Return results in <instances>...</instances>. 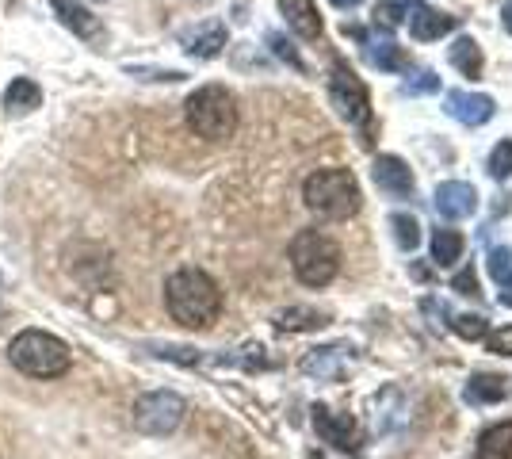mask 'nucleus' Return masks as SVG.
Here are the masks:
<instances>
[{
  "label": "nucleus",
  "instance_id": "f3484780",
  "mask_svg": "<svg viewBox=\"0 0 512 459\" xmlns=\"http://www.w3.org/2000/svg\"><path fill=\"white\" fill-rule=\"evenodd\" d=\"M363 54H367V62L375 69H386V73H406L409 69V54L402 50L398 43H390V39H363Z\"/></svg>",
  "mask_w": 512,
  "mask_h": 459
},
{
  "label": "nucleus",
  "instance_id": "412c9836",
  "mask_svg": "<svg viewBox=\"0 0 512 459\" xmlns=\"http://www.w3.org/2000/svg\"><path fill=\"white\" fill-rule=\"evenodd\" d=\"M329 322L321 310L314 306H287V310H279L276 314V326L287 329V333H302V329H321Z\"/></svg>",
  "mask_w": 512,
  "mask_h": 459
},
{
  "label": "nucleus",
  "instance_id": "72a5a7b5",
  "mask_svg": "<svg viewBox=\"0 0 512 459\" xmlns=\"http://www.w3.org/2000/svg\"><path fill=\"white\" fill-rule=\"evenodd\" d=\"M501 303L512 306V284H509V287H501Z\"/></svg>",
  "mask_w": 512,
  "mask_h": 459
},
{
  "label": "nucleus",
  "instance_id": "6e6552de",
  "mask_svg": "<svg viewBox=\"0 0 512 459\" xmlns=\"http://www.w3.org/2000/svg\"><path fill=\"white\" fill-rule=\"evenodd\" d=\"M314 429L337 452H360V433H356V421L348 414H333L329 406H314Z\"/></svg>",
  "mask_w": 512,
  "mask_h": 459
},
{
  "label": "nucleus",
  "instance_id": "4468645a",
  "mask_svg": "<svg viewBox=\"0 0 512 459\" xmlns=\"http://www.w3.org/2000/svg\"><path fill=\"white\" fill-rule=\"evenodd\" d=\"M180 43H184V50L192 54V58H218L222 54V46H226V23L218 20H207V23H195L192 31H184L180 35Z\"/></svg>",
  "mask_w": 512,
  "mask_h": 459
},
{
  "label": "nucleus",
  "instance_id": "dca6fc26",
  "mask_svg": "<svg viewBox=\"0 0 512 459\" xmlns=\"http://www.w3.org/2000/svg\"><path fill=\"white\" fill-rule=\"evenodd\" d=\"M279 12L287 27L299 35V39H318L321 35V16L314 0H279Z\"/></svg>",
  "mask_w": 512,
  "mask_h": 459
},
{
  "label": "nucleus",
  "instance_id": "473e14b6",
  "mask_svg": "<svg viewBox=\"0 0 512 459\" xmlns=\"http://www.w3.org/2000/svg\"><path fill=\"white\" fill-rule=\"evenodd\" d=\"M501 23H505V31L512 35V0L505 4V8H501Z\"/></svg>",
  "mask_w": 512,
  "mask_h": 459
},
{
  "label": "nucleus",
  "instance_id": "4be33fe9",
  "mask_svg": "<svg viewBox=\"0 0 512 459\" xmlns=\"http://www.w3.org/2000/svg\"><path fill=\"white\" fill-rule=\"evenodd\" d=\"M470 406H486V402H497V398H505V379L501 375H470L467 391H463Z\"/></svg>",
  "mask_w": 512,
  "mask_h": 459
},
{
  "label": "nucleus",
  "instance_id": "5701e85b",
  "mask_svg": "<svg viewBox=\"0 0 512 459\" xmlns=\"http://www.w3.org/2000/svg\"><path fill=\"white\" fill-rule=\"evenodd\" d=\"M463 245H467V241H463L459 230H448V226L436 230V234H432V261L440 264V268H451V264L463 257Z\"/></svg>",
  "mask_w": 512,
  "mask_h": 459
},
{
  "label": "nucleus",
  "instance_id": "bb28decb",
  "mask_svg": "<svg viewBox=\"0 0 512 459\" xmlns=\"http://www.w3.org/2000/svg\"><path fill=\"white\" fill-rule=\"evenodd\" d=\"M390 226H394V238H398L402 249H417V241H421V226H417V219H409V215H394Z\"/></svg>",
  "mask_w": 512,
  "mask_h": 459
},
{
  "label": "nucleus",
  "instance_id": "393cba45",
  "mask_svg": "<svg viewBox=\"0 0 512 459\" xmlns=\"http://www.w3.org/2000/svg\"><path fill=\"white\" fill-rule=\"evenodd\" d=\"M402 23H406V0H383V4L375 8V27L394 31V27H402Z\"/></svg>",
  "mask_w": 512,
  "mask_h": 459
},
{
  "label": "nucleus",
  "instance_id": "0eeeda50",
  "mask_svg": "<svg viewBox=\"0 0 512 459\" xmlns=\"http://www.w3.org/2000/svg\"><path fill=\"white\" fill-rule=\"evenodd\" d=\"M329 100L341 119H348L352 127H367L371 123V100H367V88L363 81L352 73V69L337 62L333 66V77H329Z\"/></svg>",
  "mask_w": 512,
  "mask_h": 459
},
{
  "label": "nucleus",
  "instance_id": "c756f323",
  "mask_svg": "<svg viewBox=\"0 0 512 459\" xmlns=\"http://www.w3.org/2000/svg\"><path fill=\"white\" fill-rule=\"evenodd\" d=\"M486 345L497 356H512V326H501L497 333H486Z\"/></svg>",
  "mask_w": 512,
  "mask_h": 459
},
{
  "label": "nucleus",
  "instance_id": "a211bd4d",
  "mask_svg": "<svg viewBox=\"0 0 512 459\" xmlns=\"http://www.w3.org/2000/svg\"><path fill=\"white\" fill-rule=\"evenodd\" d=\"M35 108H43V88L35 85L31 77H16L12 85L4 88V111L8 115H27Z\"/></svg>",
  "mask_w": 512,
  "mask_h": 459
},
{
  "label": "nucleus",
  "instance_id": "a878e982",
  "mask_svg": "<svg viewBox=\"0 0 512 459\" xmlns=\"http://www.w3.org/2000/svg\"><path fill=\"white\" fill-rule=\"evenodd\" d=\"M490 176L493 180H509L512 176V138L497 142L490 153Z\"/></svg>",
  "mask_w": 512,
  "mask_h": 459
},
{
  "label": "nucleus",
  "instance_id": "cd10ccee",
  "mask_svg": "<svg viewBox=\"0 0 512 459\" xmlns=\"http://www.w3.org/2000/svg\"><path fill=\"white\" fill-rule=\"evenodd\" d=\"M451 329H455L459 337H467V341H482V337L490 333L486 318H478V314H459V318L451 322Z\"/></svg>",
  "mask_w": 512,
  "mask_h": 459
},
{
  "label": "nucleus",
  "instance_id": "2eb2a0df",
  "mask_svg": "<svg viewBox=\"0 0 512 459\" xmlns=\"http://www.w3.org/2000/svg\"><path fill=\"white\" fill-rule=\"evenodd\" d=\"M348 356H352V349H344V345H321V349H310L302 356V372L314 375V379H337L348 364Z\"/></svg>",
  "mask_w": 512,
  "mask_h": 459
},
{
  "label": "nucleus",
  "instance_id": "aec40b11",
  "mask_svg": "<svg viewBox=\"0 0 512 459\" xmlns=\"http://www.w3.org/2000/svg\"><path fill=\"white\" fill-rule=\"evenodd\" d=\"M448 58H451V66L459 69L463 77H470V81L482 77V66H486V62H482V46L474 43V39H467V35L455 39V46L448 50Z\"/></svg>",
  "mask_w": 512,
  "mask_h": 459
},
{
  "label": "nucleus",
  "instance_id": "7c9ffc66",
  "mask_svg": "<svg viewBox=\"0 0 512 459\" xmlns=\"http://www.w3.org/2000/svg\"><path fill=\"white\" fill-rule=\"evenodd\" d=\"M268 46H272V50H276V54H279V58H283V62H287V66L302 69V58H299V54H295V46L287 43V39H283V35H268Z\"/></svg>",
  "mask_w": 512,
  "mask_h": 459
},
{
  "label": "nucleus",
  "instance_id": "f8f14e48",
  "mask_svg": "<svg viewBox=\"0 0 512 459\" xmlns=\"http://www.w3.org/2000/svg\"><path fill=\"white\" fill-rule=\"evenodd\" d=\"M432 203L444 219H470L478 211V192H474V184H463V180H444Z\"/></svg>",
  "mask_w": 512,
  "mask_h": 459
},
{
  "label": "nucleus",
  "instance_id": "b1692460",
  "mask_svg": "<svg viewBox=\"0 0 512 459\" xmlns=\"http://www.w3.org/2000/svg\"><path fill=\"white\" fill-rule=\"evenodd\" d=\"M490 276L497 280V287H509L512 284V249L509 245H493L490 249Z\"/></svg>",
  "mask_w": 512,
  "mask_h": 459
},
{
  "label": "nucleus",
  "instance_id": "1a4fd4ad",
  "mask_svg": "<svg viewBox=\"0 0 512 459\" xmlns=\"http://www.w3.org/2000/svg\"><path fill=\"white\" fill-rule=\"evenodd\" d=\"M406 23H409V35H413L417 43H432V39L455 31V16L436 12L425 0H406Z\"/></svg>",
  "mask_w": 512,
  "mask_h": 459
},
{
  "label": "nucleus",
  "instance_id": "ddd939ff",
  "mask_svg": "<svg viewBox=\"0 0 512 459\" xmlns=\"http://www.w3.org/2000/svg\"><path fill=\"white\" fill-rule=\"evenodd\" d=\"M448 115L459 119L463 127H482L493 119V100L482 92H467V88H455L448 92Z\"/></svg>",
  "mask_w": 512,
  "mask_h": 459
},
{
  "label": "nucleus",
  "instance_id": "6ab92c4d",
  "mask_svg": "<svg viewBox=\"0 0 512 459\" xmlns=\"http://www.w3.org/2000/svg\"><path fill=\"white\" fill-rule=\"evenodd\" d=\"M474 459H512V421L490 425V429L478 437Z\"/></svg>",
  "mask_w": 512,
  "mask_h": 459
},
{
  "label": "nucleus",
  "instance_id": "20e7f679",
  "mask_svg": "<svg viewBox=\"0 0 512 459\" xmlns=\"http://www.w3.org/2000/svg\"><path fill=\"white\" fill-rule=\"evenodd\" d=\"M184 119L199 138L207 142H226L237 131V100L230 88L222 85H203L195 88L184 104Z\"/></svg>",
  "mask_w": 512,
  "mask_h": 459
},
{
  "label": "nucleus",
  "instance_id": "f257e3e1",
  "mask_svg": "<svg viewBox=\"0 0 512 459\" xmlns=\"http://www.w3.org/2000/svg\"><path fill=\"white\" fill-rule=\"evenodd\" d=\"M165 306L184 329H207L222 314V287L203 268H180L165 280Z\"/></svg>",
  "mask_w": 512,
  "mask_h": 459
},
{
  "label": "nucleus",
  "instance_id": "c85d7f7f",
  "mask_svg": "<svg viewBox=\"0 0 512 459\" xmlns=\"http://www.w3.org/2000/svg\"><path fill=\"white\" fill-rule=\"evenodd\" d=\"M436 88H440V77H436L432 69H421L417 77H409L406 85H402V92H406V96H428V92H436Z\"/></svg>",
  "mask_w": 512,
  "mask_h": 459
},
{
  "label": "nucleus",
  "instance_id": "f704fd0d",
  "mask_svg": "<svg viewBox=\"0 0 512 459\" xmlns=\"http://www.w3.org/2000/svg\"><path fill=\"white\" fill-rule=\"evenodd\" d=\"M337 8H356V4H363V0H333Z\"/></svg>",
  "mask_w": 512,
  "mask_h": 459
},
{
  "label": "nucleus",
  "instance_id": "9d476101",
  "mask_svg": "<svg viewBox=\"0 0 512 459\" xmlns=\"http://www.w3.org/2000/svg\"><path fill=\"white\" fill-rule=\"evenodd\" d=\"M371 176H375L379 192H386L390 199L413 196V173H409L406 161H402V157H394V153H379V157H375V165H371Z\"/></svg>",
  "mask_w": 512,
  "mask_h": 459
},
{
  "label": "nucleus",
  "instance_id": "2f4dec72",
  "mask_svg": "<svg viewBox=\"0 0 512 459\" xmlns=\"http://www.w3.org/2000/svg\"><path fill=\"white\" fill-rule=\"evenodd\" d=\"M451 287H455L459 295H478V276H474V268H463V272L451 280Z\"/></svg>",
  "mask_w": 512,
  "mask_h": 459
},
{
  "label": "nucleus",
  "instance_id": "39448f33",
  "mask_svg": "<svg viewBox=\"0 0 512 459\" xmlns=\"http://www.w3.org/2000/svg\"><path fill=\"white\" fill-rule=\"evenodd\" d=\"M287 257H291V268H295L299 284L306 287H329L337 280V272H341V249H337V241L329 238V234H321V230L295 234Z\"/></svg>",
  "mask_w": 512,
  "mask_h": 459
},
{
  "label": "nucleus",
  "instance_id": "9b49d317",
  "mask_svg": "<svg viewBox=\"0 0 512 459\" xmlns=\"http://www.w3.org/2000/svg\"><path fill=\"white\" fill-rule=\"evenodd\" d=\"M50 8H54V16L62 20V27H69L77 39H85V43H104L107 31L104 23L96 20L92 12H88L85 4H77V0H50Z\"/></svg>",
  "mask_w": 512,
  "mask_h": 459
},
{
  "label": "nucleus",
  "instance_id": "423d86ee",
  "mask_svg": "<svg viewBox=\"0 0 512 459\" xmlns=\"http://www.w3.org/2000/svg\"><path fill=\"white\" fill-rule=\"evenodd\" d=\"M184 398L176 391H150L134 402V429L146 437H172L184 425Z\"/></svg>",
  "mask_w": 512,
  "mask_h": 459
},
{
  "label": "nucleus",
  "instance_id": "7ed1b4c3",
  "mask_svg": "<svg viewBox=\"0 0 512 459\" xmlns=\"http://www.w3.org/2000/svg\"><path fill=\"white\" fill-rule=\"evenodd\" d=\"M302 199L318 219H348L360 211V184L348 169H318L306 176Z\"/></svg>",
  "mask_w": 512,
  "mask_h": 459
},
{
  "label": "nucleus",
  "instance_id": "f03ea898",
  "mask_svg": "<svg viewBox=\"0 0 512 459\" xmlns=\"http://www.w3.org/2000/svg\"><path fill=\"white\" fill-rule=\"evenodd\" d=\"M8 364L27 379H62L73 364V352L46 329H20L8 341Z\"/></svg>",
  "mask_w": 512,
  "mask_h": 459
},
{
  "label": "nucleus",
  "instance_id": "c9c22d12",
  "mask_svg": "<svg viewBox=\"0 0 512 459\" xmlns=\"http://www.w3.org/2000/svg\"><path fill=\"white\" fill-rule=\"evenodd\" d=\"M0 322H4V303H0Z\"/></svg>",
  "mask_w": 512,
  "mask_h": 459
}]
</instances>
